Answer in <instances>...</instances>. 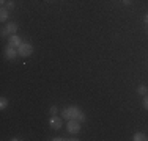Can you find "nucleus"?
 <instances>
[{
  "mask_svg": "<svg viewBox=\"0 0 148 141\" xmlns=\"http://www.w3.org/2000/svg\"><path fill=\"white\" fill-rule=\"evenodd\" d=\"M137 93L142 94V96H145V94H148V88L145 86V85H139V86H137Z\"/></svg>",
  "mask_w": 148,
  "mask_h": 141,
  "instance_id": "nucleus-10",
  "label": "nucleus"
},
{
  "mask_svg": "<svg viewBox=\"0 0 148 141\" xmlns=\"http://www.w3.org/2000/svg\"><path fill=\"white\" fill-rule=\"evenodd\" d=\"M49 113H51V116H55V115L58 113V108L55 107V105H52V107L49 108Z\"/></svg>",
  "mask_w": 148,
  "mask_h": 141,
  "instance_id": "nucleus-13",
  "label": "nucleus"
},
{
  "mask_svg": "<svg viewBox=\"0 0 148 141\" xmlns=\"http://www.w3.org/2000/svg\"><path fill=\"white\" fill-rule=\"evenodd\" d=\"M49 125L52 127L54 130H60V127H62V119H60V116H51V119H49Z\"/></svg>",
  "mask_w": 148,
  "mask_h": 141,
  "instance_id": "nucleus-4",
  "label": "nucleus"
},
{
  "mask_svg": "<svg viewBox=\"0 0 148 141\" xmlns=\"http://www.w3.org/2000/svg\"><path fill=\"white\" fill-rule=\"evenodd\" d=\"M8 2V0H0V3H2V6H5V3Z\"/></svg>",
  "mask_w": 148,
  "mask_h": 141,
  "instance_id": "nucleus-17",
  "label": "nucleus"
},
{
  "mask_svg": "<svg viewBox=\"0 0 148 141\" xmlns=\"http://www.w3.org/2000/svg\"><path fill=\"white\" fill-rule=\"evenodd\" d=\"M22 44V39H21L17 35H10V39H8V45H11V47L17 49L19 45Z\"/></svg>",
  "mask_w": 148,
  "mask_h": 141,
  "instance_id": "nucleus-5",
  "label": "nucleus"
},
{
  "mask_svg": "<svg viewBox=\"0 0 148 141\" xmlns=\"http://www.w3.org/2000/svg\"><path fill=\"white\" fill-rule=\"evenodd\" d=\"M17 55H19V52H17V49L11 47V45H8V47L5 49V56H6L8 60H14Z\"/></svg>",
  "mask_w": 148,
  "mask_h": 141,
  "instance_id": "nucleus-6",
  "label": "nucleus"
},
{
  "mask_svg": "<svg viewBox=\"0 0 148 141\" xmlns=\"http://www.w3.org/2000/svg\"><path fill=\"white\" fill-rule=\"evenodd\" d=\"M132 140L134 141H147L148 136L143 132H136V133H134V136H132Z\"/></svg>",
  "mask_w": 148,
  "mask_h": 141,
  "instance_id": "nucleus-8",
  "label": "nucleus"
},
{
  "mask_svg": "<svg viewBox=\"0 0 148 141\" xmlns=\"http://www.w3.org/2000/svg\"><path fill=\"white\" fill-rule=\"evenodd\" d=\"M6 30L10 35H16L17 33V24L16 22H8L6 24Z\"/></svg>",
  "mask_w": 148,
  "mask_h": 141,
  "instance_id": "nucleus-7",
  "label": "nucleus"
},
{
  "mask_svg": "<svg viewBox=\"0 0 148 141\" xmlns=\"http://www.w3.org/2000/svg\"><path fill=\"white\" fill-rule=\"evenodd\" d=\"M8 9L5 8V6H2V9H0V20L2 22H6V19H8Z\"/></svg>",
  "mask_w": 148,
  "mask_h": 141,
  "instance_id": "nucleus-9",
  "label": "nucleus"
},
{
  "mask_svg": "<svg viewBox=\"0 0 148 141\" xmlns=\"http://www.w3.org/2000/svg\"><path fill=\"white\" fill-rule=\"evenodd\" d=\"M17 52H19V56H22V58L30 56L33 54V45H32L30 42H22V44L17 47Z\"/></svg>",
  "mask_w": 148,
  "mask_h": 141,
  "instance_id": "nucleus-2",
  "label": "nucleus"
},
{
  "mask_svg": "<svg viewBox=\"0 0 148 141\" xmlns=\"http://www.w3.org/2000/svg\"><path fill=\"white\" fill-rule=\"evenodd\" d=\"M62 118H65V119H77V121H85V113H84L82 110H80L79 107H66V108H63V111H62Z\"/></svg>",
  "mask_w": 148,
  "mask_h": 141,
  "instance_id": "nucleus-1",
  "label": "nucleus"
},
{
  "mask_svg": "<svg viewBox=\"0 0 148 141\" xmlns=\"http://www.w3.org/2000/svg\"><path fill=\"white\" fill-rule=\"evenodd\" d=\"M143 108H145V110H148V94H145V96H143Z\"/></svg>",
  "mask_w": 148,
  "mask_h": 141,
  "instance_id": "nucleus-14",
  "label": "nucleus"
},
{
  "mask_svg": "<svg viewBox=\"0 0 148 141\" xmlns=\"http://www.w3.org/2000/svg\"><path fill=\"white\" fill-rule=\"evenodd\" d=\"M145 24H148V14L145 16Z\"/></svg>",
  "mask_w": 148,
  "mask_h": 141,
  "instance_id": "nucleus-18",
  "label": "nucleus"
},
{
  "mask_svg": "<svg viewBox=\"0 0 148 141\" xmlns=\"http://www.w3.org/2000/svg\"><path fill=\"white\" fill-rule=\"evenodd\" d=\"M5 8L8 9V11H11V9L14 8V2H13V0H8V2L5 3Z\"/></svg>",
  "mask_w": 148,
  "mask_h": 141,
  "instance_id": "nucleus-12",
  "label": "nucleus"
},
{
  "mask_svg": "<svg viewBox=\"0 0 148 141\" xmlns=\"http://www.w3.org/2000/svg\"><path fill=\"white\" fill-rule=\"evenodd\" d=\"M66 130H68L71 135H76V133H79V132H80V121H77V119H68Z\"/></svg>",
  "mask_w": 148,
  "mask_h": 141,
  "instance_id": "nucleus-3",
  "label": "nucleus"
},
{
  "mask_svg": "<svg viewBox=\"0 0 148 141\" xmlns=\"http://www.w3.org/2000/svg\"><path fill=\"white\" fill-rule=\"evenodd\" d=\"M0 35H2L3 38H5V36H8V35H10V33H8V30H6V27H3V28H2V31H0Z\"/></svg>",
  "mask_w": 148,
  "mask_h": 141,
  "instance_id": "nucleus-15",
  "label": "nucleus"
},
{
  "mask_svg": "<svg viewBox=\"0 0 148 141\" xmlns=\"http://www.w3.org/2000/svg\"><path fill=\"white\" fill-rule=\"evenodd\" d=\"M123 3L125 5H131V0H123Z\"/></svg>",
  "mask_w": 148,
  "mask_h": 141,
  "instance_id": "nucleus-16",
  "label": "nucleus"
},
{
  "mask_svg": "<svg viewBox=\"0 0 148 141\" xmlns=\"http://www.w3.org/2000/svg\"><path fill=\"white\" fill-rule=\"evenodd\" d=\"M6 107H8V99L2 97V99H0V108H2V110H5Z\"/></svg>",
  "mask_w": 148,
  "mask_h": 141,
  "instance_id": "nucleus-11",
  "label": "nucleus"
}]
</instances>
